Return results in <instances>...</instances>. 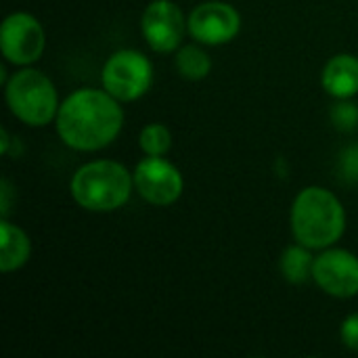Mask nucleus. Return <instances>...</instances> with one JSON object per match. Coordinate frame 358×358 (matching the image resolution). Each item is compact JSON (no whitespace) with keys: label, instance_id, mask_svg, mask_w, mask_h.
Instances as JSON below:
<instances>
[{"label":"nucleus","instance_id":"obj_1","mask_svg":"<svg viewBox=\"0 0 358 358\" xmlns=\"http://www.w3.org/2000/svg\"><path fill=\"white\" fill-rule=\"evenodd\" d=\"M57 134L73 151L92 153L111 145L124 126L120 101L105 88L73 90L57 111Z\"/></svg>","mask_w":358,"mask_h":358},{"label":"nucleus","instance_id":"obj_2","mask_svg":"<svg viewBox=\"0 0 358 358\" xmlns=\"http://www.w3.org/2000/svg\"><path fill=\"white\" fill-rule=\"evenodd\" d=\"M294 239L310 250H327L346 229V212L342 201L325 187L302 189L292 203Z\"/></svg>","mask_w":358,"mask_h":358},{"label":"nucleus","instance_id":"obj_3","mask_svg":"<svg viewBox=\"0 0 358 358\" xmlns=\"http://www.w3.org/2000/svg\"><path fill=\"white\" fill-rule=\"evenodd\" d=\"M134 189V174L113 162L94 159L80 166L69 182L73 201L88 212H113L128 203Z\"/></svg>","mask_w":358,"mask_h":358},{"label":"nucleus","instance_id":"obj_4","mask_svg":"<svg viewBox=\"0 0 358 358\" xmlns=\"http://www.w3.org/2000/svg\"><path fill=\"white\" fill-rule=\"evenodd\" d=\"M4 96L10 113L23 124L36 128L50 124L61 105L50 78L31 67H23L6 80Z\"/></svg>","mask_w":358,"mask_h":358},{"label":"nucleus","instance_id":"obj_5","mask_svg":"<svg viewBox=\"0 0 358 358\" xmlns=\"http://www.w3.org/2000/svg\"><path fill=\"white\" fill-rule=\"evenodd\" d=\"M101 84L120 103H132L151 88L153 65L141 50L122 48L105 61Z\"/></svg>","mask_w":358,"mask_h":358},{"label":"nucleus","instance_id":"obj_6","mask_svg":"<svg viewBox=\"0 0 358 358\" xmlns=\"http://www.w3.org/2000/svg\"><path fill=\"white\" fill-rule=\"evenodd\" d=\"M44 46H46L44 29L34 15L17 10L2 21L0 48L6 63L27 67L42 57Z\"/></svg>","mask_w":358,"mask_h":358},{"label":"nucleus","instance_id":"obj_7","mask_svg":"<svg viewBox=\"0 0 358 358\" xmlns=\"http://www.w3.org/2000/svg\"><path fill=\"white\" fill-rule=\"evenodd\" d=\"M134 189L147 203L166 208L180 199L185 178L172 162L147 155L134 168Z\"/></svg>","mask_w":358,"mask_h":358},{"label":"nucleus","instance_id":"obj_8","mask_svg":"<svg viewBox=\"0 0 358 358\" xmlns=\"http://www.w3.org/2000/svg\"><path fill=\"white\" fill-rule=\"evenodd\" d=\"M189 34L208 46L229 44L237 38L241 29V15L239 10L222 0H208L197 4L189 19H187Z\"/></svg>","mask_w":358,"mask_h":358},{"label":"nucleus","instance_id":"obj_9","mask_svg":"<svg viewBox=\"0 0 358 358\" xmlns=\"http://www.w3.org/2000/svg\"><path fill=\"white\" fill-rule=\"evenodd\" d=\"M313 281L331 298L358 296V258L340 248H327L315 258Z\"/></svg>","mask_w":358,"mask_h":358},{"label":"nucleus","instance_id":"obj_10","mask_svg":"<svg viewBox=\"0 0 358 358\" xmlns=\"http://www.w3.org/2000/svg\"><path fill=\"white\" fill-rule=\"evenodd\" d=\"M185 15L172 0H153L141 17V31L145 42L155 52H172L180 46L185 36Z\"/></svg>","mask_w":358,"mask_h":358},{"label":"nucleus","instance_id":"obj_11","mask_svg":"<svg viewBox=\"0 0 358 358\" xmlns=\"http://www.w3.org/2000/svg\"><path fill=\"white\" fill-rule=\"evenodd\" d=\"M321 84L336 99H352L358 94V57L342 52L331 57L321 73Z\"/></svg>","mask_w":358,"mask_h":358},{"label":"nucleus","instance_id":"obj_12","mask_svg":"<svg viewBox=\"0 0 358 358\" xmlns=\"http://www.w3.org/2000/svg\"><path fill=\"white\" fill-rule=\"evenodd\" d=\"M31 256V241L27 233L8 218L0 220V271L13 273L27 264Z\"/></svg>","mask_w":358,"mask_h":358},{"label":"nucleus","instance_id":"obj_13","mask_svg":"<svg viewBox=\"0 0 358 358\" xmlns=\"http://www.w3.org/2000/svg\"><path fill=\"white\" fill-rule=\"evenodd\" d=\"M313 250L298 243L289 245L283 256H281V275L285 277V281L300 285L313 279V268H315V256L310 254Z\"/></svg>","mask_w":358,"mask_h":358},{"label":"nucleus","instance_id":"obj_14","mask_svg":"<svg viewBox=\"0 0 358 358\" xmlns=\"http://www.w3.org/2000/svg\"><path fill=\"white\" fill-rule=\"evenodd\" d=\"M176 69L182 78L197 82L208 78V73L212 71V59L201 46L187 44L176 52Z\"/></svg>","mask_w":358,"mask_h":358},{"label":"nucleus","instance_id":"obj_15","mask_svg":"<svg viewBox=\"0 0 358 358\" xmlns=\"http://www.w3.org/2000/svg\"><path fill=\"white\" fill-rule=\"evenodd\" d=\"M138 145L143 149L145 155H153V157H164L170 147H172V134L170 130L155 122V124H147L141 134H138Z\"/></svg>","mask_w":358,"mask_h":358},{"label":"nucleus","instance_id":"obj_16","mask_svg":"<svg viewBox=\"0 0 358 358\" xmlns=\"http://www.w3.org/2000/svg\"><path fill=\"white\" fill-rule=\"evenodd\" d=\"M329 117H331V124L338 130L350 132L358 126V105L352 103L350 99H340V103L331 107Z\"/></svg>","mask_w":358,"mask_h":358},{"label":"nucleus","instance_id":"obj_17","mask_svg":"<svg viewBox=\"0 0 358 358\" xmlns=\"http://www.w3.org/2000/svg\"><path fill=\"white\" fill-rule=\"evenodd\" d=\"M338 172H340V178H342L346 185H358V143L346 147V149L340 153Z\"/></svg>","mask_w":358,"mask_h":358},{"label":"nucleus","instance_id":"obj_18","mask_svg":"<svg viewBox=\"0 0 358 358\" xmlns=\"http://www.w3.org/2000/svg\"><path fill=\"white\" fill-rule=\"evenodd\" d=\"M340 336H342V342L346 348L358 352V313H352L344 319Z\"/></svg>","mask_w":358,"mask_h":358},{"label":"nucleus","instance_id":"obj_19","mask_svg":"<svg viewBox=\"0 0 358 358\" xmlns=\"http://www.w3.org/2000/svg\"><path fill=\"white\" fill-rule=\"evenodd\" d=\"M10 199H13V187L6 178H2L0 180V214H2V218H8Z\"/></svg>","mask_w":358,"mask_h":358}]
</instances>
